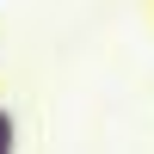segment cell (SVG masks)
<instances>
[{
	"label": "cell",
	"instance_id": "cell-1",
	"mask_svg": "<svg viewBox=\"0 0 154 154\" xmlns=\"http://www.w3.org/2000/svg\"><path fill=\"white\" fill-rule=\"evenodd\" d=\"M12 148H19V117L0 105V154H12Z\"/></svg>",
	"mask_w": 154,
	"mask_h": 154
}]
</instances>
